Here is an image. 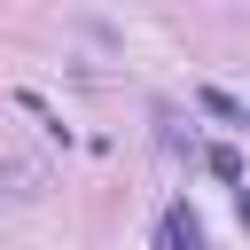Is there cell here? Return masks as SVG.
I'll return each mask as SVG.
<instances>
[{
	"instance_id": "3957f363",
	"label": "cell",
	"mask_w": 250,
	"mask_h": 250,
	"mask_svg": "<svg viewBox=\"0 0 250 250\" xmlns=\"http://www.w3.org/2000/svg\"><path fill=\"white\" fill-rule=\"evenodd\" d=\"M195 102H203L211 117H227V125H250V109H242L234 94H219V86H195Z\"/></svg>"
},
{
	"instance_id": "277c9868",
	"label": "cell",
	"mask_w": 250,
	"mask_h": 250,
	"mask_svg": "<svg viewBox=\"0 0 250 250\" xmlns=\"http://www.w3.org/2000/svg\"><path fill=\"white\" fill-rule=\"evenodd\" d=\"M203 164H211L219 180H242V148H227V141H219V148H203Z\"/></svg>"
},
{
	"instance_id": "5b68a950",
	"label": "cell",
	"mask_w": 250,
	"mask_h": 250,
	"mask_svg": "<svg viewBox=\"0 0 250 250\" xmlns=\"http://www.w3.org/2000/svg\"><path fill=\"white\" fill-rule=\"evenodd\" d=\"M242 227H250V188H242Z\"/></svg>"
},
{
	"instance_id": "6da1fadb",
	"label": "cell",
	"mask_w": 250,
	"mask_h": 250,
	"mask_svg": "<svg viewBox=\"0 0 250 250\" xmlns=\"http://www.w3.org/2000/svg\"><path fill=\"white\" fill-rule=\"evenodd\" d=\"M39 188H47L39 156H0V195H39Z\"/></svg>"
},
{
	"instance_id": "7a4b0ae2",
	"label": "cell",
	"mask_w": 250,
	"mask_h": 250,
	"mask_svg": "<svg viewBox=\"0 0 250 250\" xmlns=\"http://www.w3.org/2000/svg\"><path fill=\"white\" fill-rule=\"evenodd\" d=\"M156 242H164V250H203V227H195L188 211H164V227H156Z\"/></svg>"
}]
</instances>
